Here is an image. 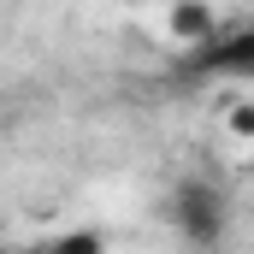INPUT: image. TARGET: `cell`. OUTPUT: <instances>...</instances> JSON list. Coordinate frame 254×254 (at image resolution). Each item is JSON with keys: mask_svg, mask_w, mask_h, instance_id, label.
Returning a JSON list of instances; mask_svg holds the SVG:
<instances>
[{"mask_svg": "<svg viewBox=\"0 0 254 254\" xmlns=\"http://www.w3.org/2000/svg\"><path fill=\"white\" fill-rule=\"evenodd\" d=\"M166 213H172V231H178L190 249H219L225 219H231L225 195L213 190L207 178H178V184H172V201H166Z\"/></svg>", "mask_w": 254, "mask_h": 254, "instance_id": "1", "label": "cell"}, {"mask_svg": "<svg viewBox=\"0 0 254 254\" xmlns=\"http://www.w3.org/2000/svg\"><path fill=\"white\" fill-rule=\"evenodd\" d=\"M190 71L195 77H237V83H254V24L190 48Z\"/></svg>", "mask_w": 254, "mask_h": 254, "instance_id": "2", "label": "cell"}, {"mask_svg": "<svg viewBox=\"0 0 254 254\" xmlns=\"http://www.w3.org/2000/svg\"><path fill=\"white\" fill-rule=\"evenodd\" d=\"M166 30H172L178 48H201V42L219 36V12H213V0H178L166 12Z\"/></svg>", "mask_w": 254, "mask_h": 254, "instance_id": "3", "label": "cell"}, {"mask_svg": "<svg viewBox=\"0 0 254 254\" xmlns=\"http://www.w3.org/2000/svg\"><path fill=\"white\" fill-rule=\"evenodd\" d=\"M48 254H107V237L95 231V225H71V231H60L54 243H42Z\"/></svg>", "mask_w": 254, "mask_h": 254, "instance_id": "4", "label": "cell"}, {"mask_svg": "<svg viewBox=\"0 0 254 254\" xmlns=\"http://www.w3.org/2000/svg\"><path fill=\"white\" fill-rule=\"evenodd\" d=\"M225 125H231L237 142H254V101H237V107L225 113Z\"/></svg>", "mask_w": 254, "mask_h": 254, "instance_id": "5", "label": "cell"}, {"mask_svg": "<svg viewBox=\"0 0 254 254\" xmlns=\"http://www.w3.org/2000/svg\"><path fill=\"white\" fill-rule=\"evenodd\" d=\"M30 254H48V249H30Z\"/></svg>", "mask_w": 254, "mask_h": 254, "instance_id": "6", "label": "cell"}]
</instances>
